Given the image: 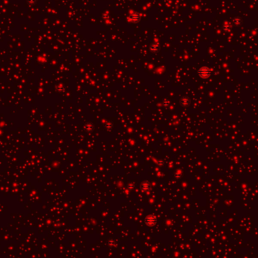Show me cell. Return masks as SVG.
<instances>
[{"label":"cell","mask_w":258,"mask_h":258,"mask_svg":"<svg viewBox=\"0 0 258 258\" xmlns=\"http://www.w3.org/2000/svg\"><path fill=\"white\" fill-rule=\"evenodd\" d=\"M156 219L154 216H149L148 217L146 218V223L149 226H152L156 223Z\"/></svg>","instance_id":"1"}]
</instances>
